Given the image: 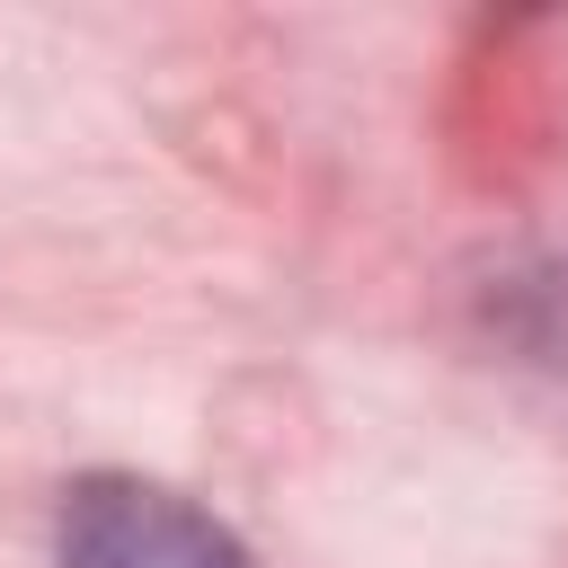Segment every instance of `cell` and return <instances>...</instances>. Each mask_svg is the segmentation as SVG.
I'll return each instance as SVG.
<instances>
[{"mask_svg": "<svg viewBox=\"0 0 568 568\" xmlns=\"http://www.w3.org/2000/svg\"><path fill=\"white\" fill-rule=\"evenodd\" d=\"M53 568H257V559L195 497L133 479V470H89L62 488Z\"/></svg>", "mask_w": 568, "mask_h": 568, "instance_id": "6da1fadb", "label": "cell"}]
</instances>
